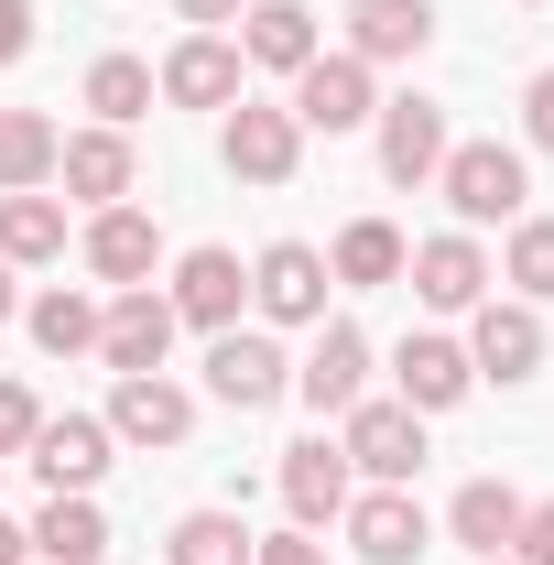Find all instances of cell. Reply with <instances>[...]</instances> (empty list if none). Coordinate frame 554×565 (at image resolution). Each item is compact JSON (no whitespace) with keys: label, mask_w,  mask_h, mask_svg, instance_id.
<instances>
[{"label":"cell","mask_w":554,"mask_h":565,"mask_svg":"<svg viewBox=\"0 0 554 565\" xmlns=\"http://www.w3.org/2000/svg\"><path fill=\"white\" fill-rule=\"evenodd\" d=\"M435 163H446V109L435 98H381V174L392 185H435Z\"/></svg>","instance_id":"8fae6325"},{"label":"cell","mask_w":554,"mask_h":565,"mask_svg":"<svg viewBox=\"0 0 554 565\" xmlns=\"http://www.w3.org/2000/svg\"><path fill=\"white\" fill-rule=\"evenodd\" d=\"M403 262H414V250H403V228H392V217H359V228H338L327 282H359V294H370V282H403Z\"/></svg>","instance_id":"484cf974"},{"label":"cell","mask_w":554,"mask_h":565,"mask_svg":"<svg viewBox=\"0 0 554 565\" xmlns=\"http://www.w3.org/2000/svg\"><path fill=\"white\" fill-rule=\"evenodd\" d=\"M239 294H251L239 250H185L163 305H174V327H207V338H217V327H239Z\"/></svg>","instance_id":"4fadbf2b"},{"label":"cell","mask_w":554,"mask_h":565,"mask_svg":"<svg viewBox=\"0 0 554 565\" xmlns=\"http://www.w3.org/2000/svg\"><path fill=\"white\" fill-rule=\"evenodd\" d=\"M207 392L228 414H273L283 392H294V359H283L262 327H217L207 338Z\"/></svg>","instance_id":"3957f363"},{"label":"cell","mask_w":554,"mask_h":565,"mask_svg":"<svg viewBox=\"0 0 554 565\" xmlns=\"http://www.w3.org/2000/svg\"><path fill=\"white\" fill-rule=\"evenodd\" d=\"M348 479H359V468H348V457L327 446V435H305V446H283V511H294L305 533H327V522H338L348 500H359Z\"/></svg>","instance_id":"30bf717a"},{"label":"cell","mask_w":554,"mask_h":565,"mask_svg":"<svg viewBox=\"0 0 554 565\" xmlns=\"http://www.w3.org/2000/svg\"><path fill=\"white\" fill-rule=\"evenodd\" d=\"M522 131H533V141H544V152H554V66L533 76V87H522Z\"/></svg>","instance_id":"e575fe53"},{"label":"cell","mask_w":554,"mask_h":565,"mask_svg":"<svg viewBox=\"0 0 554 565\" xmlns=\"http://www.w3.org/2000/svg\"><path fill=\"white\" fill-rule=\"evenodd\" d=\"M33 555H44V565H98V555H109L98 500H87V490H55V500H44V522H33Z\"/></svg>","instance_id":"cb8c5ba5"},{"label":"cell","mask_w":554,"mask_h":565,"mask_svg":"<svg viewBox=\"0 0 554 565\" xmlns=\"http://www.w3.org/2000/svg\"><path fill=\"white\" fill-rule=\"evenodd\" d=\"M294 392H305L316 414H348V403L370 392V338H359V327H327L316 349L294 359Z\"/></svg>","instance_id":"ac0fdd59"},{"label":"cell","mask_w":554,"mask_h":565,"mask_svg":"<svg viewBox=\"0 0 554 565\" xmlns=\"http://www.w3.org/2000/svg\"><path fill=\"white\" fill-rule=\"evenodd\" d=\"M0 565H33V533L22 522H0Z\"/></svg>","instance_id":"74e56055"},{"label":"cell","mask_w":554,"mask_h":565,"mask_svg":"<svg viewBox=\"0 0 554 565\" xmlns=\"http://www.w3.org/2000/svg\"><path fill=\"white\" fill-rule=\"evenodd\" d=\"M163 565H251V522L239 511H185L174 544H163Z\"/></svg>","instance_id":"f1b7e54d"},{"label":"cell","mask_w":554,"mask_h":565,"mask_svg":"<svg viewBox=\"0 0 554 565\" xmlns=\"http://www.w3.org/2000/svg\"><path fill=\"white\" fill-rule=\"evenodd\" d=\"M239 66H316V11L305 0H251L239 11Z\"/></svg>","instance_id":"ffe728a7"},{"label":"cell","mask_w":554,"mask_h":565,"mask_svg":"<svg viewBox=\"0 0 554 565\" xmlns=\"http://www.w3.org/2000/svg\"><path fill=\"white\" fill-rule=\"evenodd\" d=\"M109 446H120V435H109L98 414H44L22 457L44 468V490H98V479H109Z\"/></svg>","instance_id":"52a82bcc"},{"label":"cell","mask_w":554,"mask_h":565,"mask_svg":"<svg viewBox=\"0 0 554 565\" xmlns=\"http://www.w3.org/2000/svg\"><path fill=\"white\" fill-rule=\"evenodd\" d=\"M468 370H479V381H533V370H544V316H533V305H479Z\"/></svg>","instance_id":"e0dca14e"},{"label":"cell","mask_w":554,"mask_h":565,"mask_svg":"<svg viewBox=\"0 0 554 565\" xmlns=\"http://www.w3.org/2000/svg\"><path fill=\"white\" fill-rule=\"evenodd\" d=\"M338 522H348V555L359 565H424L435 555V522H424L414 490H370V500H348Z\"/></svg>","instance_id":"277c9868"},{"label":"cell","mask_w":554,"mask_h":565,"mask_svg":"<svg viewBox=\"0 0 554 565\" xmlns=\"http://www.w3.org/2000/svg\"><path fill=\"white\" fill-rule=\"evenodd\" d=\"M55 250H66L55 196H0V262H55Z\"/></svg>","instance_id":"f546056e"},{"label":"cell","mask_w":554,"mask_h":565,"mask_svg":"<svg viewBox=\"0 0 554 565\" xmlns=\"http://www.w3.org/2000/svg\"><path fill=\"white\" fill-rule=\"evenodd\" d=\"M174 11H185V22H196V33H217V22H239V11H251V0H174Z\"/></svg>","instance_id":"8d00e7d4"},{"label":"cell","mask_w":554,"mask_h":565,"mask_svg":"<svg viewBox=\"0 0 554 565\" xmlns=\"http://www.w3.org/2000/svg\"><path fill=\"white\" fill-rule=\"evenodd\" d=\"M403 273H414V294L435 305V316H468V305H489V250L468 239V228H446V239H424V250L403 262Z\"/></svg>","instance_id":"9a60e30c"},{"label":"cell","mask_w":554,"mask_h":565,"mask_svg":"<svg viewBox=\"0 0 554 565\" xmlns=\"http://www.w3.org/2000/svg\"><path fill=\"white\" fill-rule=\"evenodd\" d=\"M251 305H262L273 327H316V316H327V262H316L305 239H273V250L251 262Z\"/></svg>","instance_id":"ba28073f"},{"label":"cell","mask_w":554,"mask_h":565,"mask_svg":"<svg viewBox=\"0 0 554 565\" xmlns=\"http://www.w3.org/2000/svg\"><path fill=\"white\" fill-rule=\"evenodd\" d=\"M163 349H174V305H163L152 282H131V294L98 316V359L131 381V370H163Z\"/></svg>","instance_id":"7c38bea8"},{"label":"cell","mask_w":554,"mask_h":565,"mask_svg":"<svg viewBox=\"0 0 554 565\" xmlns=\"http://www.w3.org/2000/svg\"><path fill=\"white\" fill-rule=\"evenodd\" d=\"M98 424H109L120 446H185V435H196V403H185L163 370H131V381L109 392V414H98Z\"/></svg>","instance_id":"9c48e42d"},{"label":"cell","mask_w":554,"mask_h":565,"mask_svg":"<svg viewBox=\"0 0 554 565\" xmlns=\"http://www.w3.org/2000/svg\"><path fill=\"white\" fill-rule=\"evenodd\" d=\"M55 174H66V196H87V207H120L131 196V131H76V141H55Z\"/></svg>","instance_id":"d6986e66"},{"label":"cell","mask_w":554,"mask_h":565,"mask_svg":"<svg viewBox=\"0 0 554 565\" xmlns=\"http://www.w3.org/2000/svg\"><path fill=\"white\" fill-rule=\"evenodd\" d=\"M435 185H446V207L468 217V228H489V217H522V196H533V174H522V152H511V141H446Z\"/></svg>","instance_id":"6da1fadb"},{"label":"cell","mask_w":554,"mask_h":565,"mask_svg":"<svg viewBox=\"0 0 554 565\" xmlns=\"http://www.w3.org/2000/svg\"><path fill=\"white\" fill-rule=\"evenodd\" d=\"M152 87H163L174 109H228V98H239V44H228V33H185Z\"/></svg>","instance_id":"2e32d148"},{"label":"cell","mask_w":554,"mask_h":565,"mask_svg":"<svg viewBox=\"0 0 554 565\" xmlns=\"http://www.w3.org/2000/svg\"><path fill=\"white\" fill-rule=\"evenodd\" d=\"M489 565H511V555H489Z\"/></svg>","instance_id":"ab89813d"},{"label":"cell","mask_w":554,"mask_h":565,"mask_svg":"<svg viewBox=\"0 0 554 565\" xmlns=\"http://www.w3.org/2000/svg\"><path fill=\"white\" fill-rule=\"evenodd\" d=\"M33 55V0H0V66Z\"/></svg>","instance_id":"d590c367"},{"label":"cell","mask_w":554,"mask_h":565,"mask_svg":"<svg viewBox=\"0 0 554 565\" xmlns=\"http://www.w3.org/2000/svg\"><path fill=\"white\" fill-rule=\"evenodd\" d=\"M392 381H403V403L414 414H446V403H468V349L457 338H403V359H392Z\"/></svg>","instance_id":"44dd1931"},{"label":"cell","mask_w":554,"mask_h":565,"mask_svg":"<svg viewBox=\"0 0 554 565\" xmlns=\"http://www.w3.org/2000/svg\"><path fill=\"white\" fill-rule=\"evenodd\" d=\"M87 273L131 294V282L152 273V217H141V207H98V217H87Z\"/></svg>","instance_id":"603a6c76"},{"label":"cell","mask_w":554,"mask_h":565,"mask_svg":"<svg viewBox=\"0 0 554 565\" xmlns=\"http://www.w3.org/2000/svg\"><path fill=\"white\" fill-rule=\"evenodd\" d=\"M359 120H381L359 55H316V66H294V131H359Z\"/></svg>","instance_id":"5b68a950"},{"label":"cell","mask_w":554,"mask_h":565,"mask_svg":"<svg viewBox=\"0 0 554 565\" xmlns=\"http://www.w3.org/2000/svg\"><path fill=\"white\" fill-rule=\"evenodd\" d=\"M500 282H522V305H554V217H511V262Z\"/></svg>","instance_id":"4dcf8cb0"},{"label":"cell","mask_w":554,"mask_h":565,"mask_svg":"<svg viewBox=\"0 0 554 565\" xmlns=\"http://www.w3.org/2000/svg\"><path fill=\"white\" fill-rule=\"evenodd\" d=\"M251 565H327V544L294 522V533H273V544H251Z\"/></svg>","instance_id":"836d02e7"},{"label":"cell","mask_w":554,"mask_h":565,"mask_svg":"<svg viewBox=\"0 0 554 565\" xmlns=\"http://www.w3.org/2000/svg\"><path fill=\"white\" fill-rule=\"evenodd\" d=\"M446 533H457L479 565L511 555V533H522V490H511V479H468V490H457V511H446Z\"/></svg>","instance_id":"7402d4cb"},{"label":"cell","mask_w":554,"mask_h":565,"mask_svg":"<svg viewBox=\"0 0 554 565\" xmlns=\"http://www.w3.org/2000/svg\"><path fill=\"white\" fill-rule=\"evenodd\" d=\"M435 44V0H348V55L359 66H414Z\"/></svg>","instance_id":"5bb4252c"},{"label":"cell","mask_w":554,"mask_h":565,"mask_svg":"<svg viewBox=\"0 0 554 565\" xmlns=\"http://www.w3.org/2000/svg\"><path fill=\"white\" fill-rule=\"evenodd\" d=\"M338 457L359 468V479L403 490V479L424 468V414H414V403H370V392H359V403L338 414Z\"/></svg>","instance_id":"7a4b0ae2"},{"label":"cell","mask_w":554,"mask_h":565,"mask_svg":"<svg viewBox=\"0 0 554 565\" xmlns=\"http://www.w3.org/2000/svg\"><path fill=\"white\" fill-rule=\"evenodd\" d=\"M511 565H554V500H522V533H511Z\"/></svg>","instance_id":"d6a6232c"},{"label":"cell","mask_w":554,"mask_h":565,"mask_svg":"<svg viewBox=\"0 0 554 565\" xmlns=\"http://www.w3.org/2000/svg\"><path fill=\"white\" fill-rule=\"evenodd\" d=\"M22 327H33V349H44V359L98 349V305H87V294H66V282H55V294H33V305H22Z\"/></svg>","instance_id":"4316f807"},{"label":"cell","mask_w":554,"mask_h":565,"mask_svg":"<svg viewBox=\"0 0 554 565\" xmlns=\"http://www.w3.org/2000/svg\"><path fill=\"white\" fill-rule=\"evenodd\" d=\"M217 163L239 174V185H283L294 163H305V131H294V109H228V131H217Z\"/></svg>","instance_id":"8992f818"},{"label":"cell","mask_w":554,"mask_h":565,"mask_svg":"<svg viewBox=\"0 0 554 565\" xmlns=\"http://www.w3.org/2000/svg\"><path fill=\"white\" fill-rule=\"evenodd\" d=\"M33 424H44V403H33L22 381H0V457H22V446H33Z\"/></svg>","instance_id":"1f68e13d"},{"label":"cell","mask_w":554,"mask_h":565,"mask_svg":"<svg viewBox=\"0 0 554 565\" xmlns=\"http://www.w3.org/2000/svg\"><path fill=\"white\" fill-rule=\"evenodd\" d=\"M87 109H98V131H131L141 109H152V66L141 55H98L87 66Z\"/></svg>","instance_id":"83f0119b"},{"label":"cell","mask_w":554,"mask_h":565,"mask_svg":"<svg viewBox=\"0 0 554 565\" xmlns=\"http://www.w3.org/2000/svg\"><path fill=\"white\" fill-rule=\"evenodd\" d=\"M11 316H22V294H11V262H0V327H11Z\"/></svg>","instance_id":"f35d334b"},{"label":"cell","mask_w":554,"mask_h":565,"mask_svg":"<svg viewBox=\"0 0 554 565\" xmlns=\"http://www.w3.org/2000/svg\"><path fill=\"white\" fill-rule=\"evenodd\" d=\"M55 120L44 109H0V196H33L44 174H55Z\"/></svg>","instance_id":"d4e9b609"}]
</instances>
